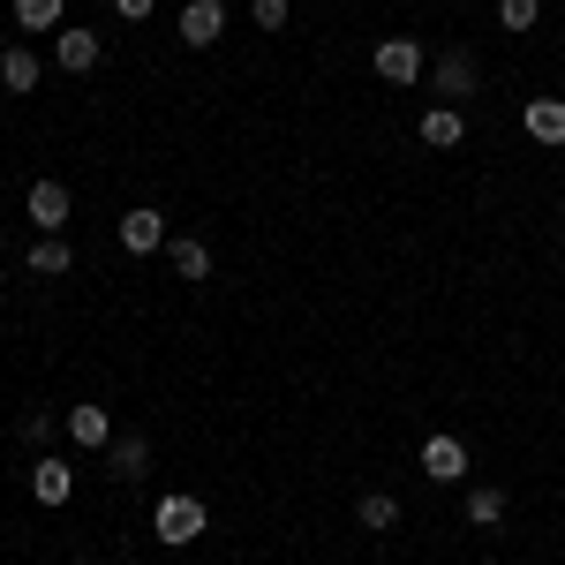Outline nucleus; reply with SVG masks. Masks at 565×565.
I'll list each match as a JSON object with an SVG mask.
<instances>
[{"label": "nucleus", "mask_w": 565, "mask_h": 565, "mask_svg": "<svg viewBox=\"0 0 565 565\" xmlns=\"http://www.w3.org/2000/svg\"><path fill=\"white\" fill-rule=\"evenodd\" d=\"M204 527H212V513H204V498H196V490H167V498H159V513H151V535H159L167 551L196 543Z\"/></svg>", "instance_id": "nucleus-1"}, {"label": "nucleus", "mask_w": 565, "mask_h": 565, "mask_svg": "<svg viewBox=\"0 0 565 565\" xmlns=\"http://www.w3.org/2000/svg\"><path fill=\"white\" fill-rule=\"evenodd\" d=\"M430 84H437V106H468V98H476V84H482L476 53H468V45H445V53L430 61Z\"/></svg>", "instance_id": "nucleus-2"}, {"label": "nucleus", "mask_w": 565, "mask_h": 565, "mask_svg": "<svg viewBox=\"0 0 565 565\" xmlns=\"http://www.w3.org/2000/svg\"><path fill=\"white\" fill-rule=\"evenodd\" d=\"M370 68H377L392 90H407V84L430 76V45H423V39H385L377 53H370Z\"/></svg>", "instance_id": "nucleus-3"}, {"label": "nucleus", "mask_w": 565, "mask_h": 565, "mask_svg": "<svg viewBox=\"0 0 565 565\" xmlns=\"http://www.w3.org/2000/svg\"><path fill=\"white\" fill-rule=\"evenodd\" d=\"M98 53H106V45H98V31H84V23H61V31H53V68H61V76H90Z\"/></svg>", "instance_id": "nucleus-4"}, {"label": "nucleus", "mask_w": 565, "mask_h": 565, "mask_svg": "<svg viewBox=\"0 0 565 565\" xmlns=\"http://www.w3.org/2000/svg\"><path fill=\"white\" fill-rule=\"evenodd\" d=\"M23 212H31V226H39V234H61V226H68V212H76V196H68V181H31Z\"/></svg>", "instance_id": "nucleus-5"}, {"label": "nucleus", "mask_w": 565, "mask_h": 565, "mask_svg": "<svg viewBox=\"0 0 565 565\" xmlns=\"http://www.w3.org/2000/svg\"><path fill=\"white\" fill-rule=\"evenodd\" d=\"M167 242H174V234H167V218L151 212V204H136V212H121V249H129V257H159Z\"/></svg>", "instance_id": "nucleus-6"}, {"label": "nucleus", "mask_w": 565, "mask_h": 565, "mask_svg": "<svg viewBox=\"0 0 565 565\" xmlns=\"http://www.w3.org/2000/svg\"><path fill=\"white\" fill-rule=\"evenodd\" d=\"M423 476L430 482H468V445H460V437H423Z\"/></svg>", "instance_id": "nucleus-7"}, {"label": "nucleus", "mask_w": 565, "mask_h": 565, "mask_svg": "<svg viewBox=\"0 0 565 565\" xmlns=\"http://www.w3.org/2000/svg\"><path fill=\"white\" fill-rule=\"evenodd\" d=\"M415 136H423L430 151H460V143H468V114H460V106H423Z\"/></svg>", "instance_id": "nucleus-8"}, {"label": "nucleus", "mask_w": 565, "mask_h": 565, "mask_svg": "<svg viewBox=\"0 0 565 565\" xmlns=\"http://www.w3.org/2000/svg\"><path fill=\"white\" fill-rule=\"evenodd\" d=\"M31 498H39V505H68V498H76V468L53 460V452H39V460H31Z\"/></svg>", "instance_id": "nucleus-9"}, {"label": "nucleus", "mask_w": 565, "mask_h": 565, "mask_svg": "<svg viewBox=\"0 0 565 565\" xmlns=\"http://www.w3.org/2000/svg\"><path fill=\"white\" fill-rule=\"evenodd\" d=\"M521 129L535 136V143H551V151H558V143H565V98H551V90H543V98H527V106H521Z\"/></svg>", "instance_id": "nucleus-10"}, {"label": "nucleus", "mask_w": 565, "mask_h": 565, "mask_svg": "<svg viewBox=\"0 0 565 565\" xmlns=\"http://www.w3.org/2000/svg\"><path fill=\"white\" fill-rule=\"evenodd\" d=\"M45 76V53H31V45H0V84L15 90V98H31Z\"/></svg>", "instance_id": "nucleus-11"}, {"label": "nucleus", "mask_w": 565, "mask_h": 565, "mask_svg": "<svg viewBox=\"0 0 565 565\" xmlns=\"http://www.w3.org/2000/svg\"><path fill=\"white\" fill-rule=\"evenodd\" d=\"M106 476H114V482H143V476H151V445L114 430V445H106Z\"/></svg>", "instance_id": "nucleus-12"}, {"label": "nucleus", "mask_w": 565, "mask_h": 565, "mask_svg": "<svg viewBox=\"0 0 565 565\" xmlns=\"http://www.w3.org/2000/svg\"><path fill=\"white\" fill-rule=\"evenodd\" d=\"M226 31V0H189L181 8V45H218Z\"/></svg>", "instance_id": "nucleus-13"}, {"label": "nucleus", "mask_w": 565, "mask_h": 565, "mask_svg": "<svg viewBox=\"0 0 565 565\" xmlns=\"http://www.w3.org/2000/svg\"><path fill=\"white\" fill-rule=\"evenodd\" d=\"M61 430L76 437L84 452H106V445H114V415H106V407H68V415H61Z\"/></svg>", "instance_id": "nucleus-14"}, {"label": "nucleus", "mask_w": 565, "mask_h": 565, "mask_svg": "<svg viewBox=\"0 0 565 565\" xmlns=\"http://www.w3.org/2000/svg\"><path fill=\"white\" fill-rule=\"evenodd\" d=\"M15 23H23V39H53L68 23V0H15Z\"/></svg>", "instance_id": "nucleus-15"}, {"label": "nucleus", "mask_w": 565, "mask_h": 565, "mask_svg": "<svg viewBox=\"0 0 565 565\" xmlns=\"http://www.w3.org/2000/svg\"><path fill=\"white\" fill-rule=\"evenodd\" d=\"M167 264H174L189 287H196V279H212V249H204L196 234H174V242H167Z\"/></svg>", "instance_id": "nucleus-16"}, {"label": "nucleus", "mask_w": 565, "mask_h": 565, "mask_svg": "<svg viewBox=\"0 0 565 565\" xmlns=\"http://www.w3.org/2000/svg\"><path fill=\"white\" fill-rule=\"evenodd\" d=\"M505 521V490L498 482H468V527H498Z\"/></svg>", "instance_id": "nucleus-17"}, {"label": "nucleus", "mask_w": 565, "mask_h": 565, "mask_svg": "<svg viewBox=\"0 0 565 565\" xmlns=\"http://www.w3.org/2000/svg\"><path fill=\"white\" fill-rule=\"evenodd\" d=\"M354 521H362V527H377V535H385V527H399V498H392V490H362V505H354Z\"/></svg>", "instance_id": "nucleus-18"}, {"label": "nucleus", "mask_w": 565, "mask_h": 565, "mask_svg": "<svg viewBox=\"0 0 565 565\" xmlns=\"http://www.w3.org/2000/svg\"><path fill=\"white\" fill-rule=\"evenodd\" d=\"M68 242H61V234H39V242H31V271H39V279H61V271H68Z\"/></svg>", "instance_id": "nucleus-19"}, {"label": "nucleus", "mask_w": 565, "mask_h": 565, "mask_svg": "<svg viewBox=\"0 0 565 565\" xmlns=\"http://www.w3.org/2000/svg\"><path fill=\"white\" fill-rule=\"evenodd\" d=\"M498 23L521 39V31H535V23H543V0H498Z\"/></svg>", "instance_id": "nucleus-20"}, {"label": "nucleus", "mask_w": 565, "mask_h": 565, "mask_svg": "<svg viewBox=\"0 0 565 565\" xmlns=\"http://www.w3.org/2000/svg\"><path fill=\"white\" fill-rule=\"evenodd\" d=\"M287 15H295V0H249V23L257 31H287Z\"/></svg>", "instance_id": "nucleus-21"}, {"label": "nucleus", "mask_w": 565, "mask_h": 565, "mask_svg": "<svg viewBox=\"0 0 565 565\" xmlns=\"http://www.w3.org/2000/svg\"><path fill=\"white\" fill-rule=\"evenodd\" d=\"M53 430H61V423H53L45 407H39V415H23V445H39V452H45V445H53Z\"/></svg>", "instance_id": "nucleus-22"}, {"label": "nucleus", "mask_w": 565, "mask_h": 565, "mask_svg": "<svg viewBox=\"0 0 565 565\" xmlns=\"http://www.w3.org/2000/svg\"><path fill=\"white\" fill-rule=\"evenodd\" d=\"M151 8H159V0H114V15H121V23H151Z\"/></svg>", "instance_id": "nucleus-23"}, {"label": "nucleus", "mask_w": 565, "mask_h": 565, "mask_svg": "<svg viewBox=\"0 0 565 565\" xmlns=\"http://www.w3.org/2000/svg\"><path fill=\"white\" fill-rule=\"evenodd\" d=\"M0 287H8V264H0Z\"/></svg>", "instance_id": "nucleus-24"}, {"label": "nucleus", "mask_w": 565, "mask_h": 565, "mask_svg": "<svg viewBox=\"0 0 565 565\" xmlns=\"http://www.w3.org/2000/svg\"><path fill=\"white\" fill-rule=\"evenodd\" d=\"M68 565H90V558H68Z\"/></svg>", "instance_id": "nucleus-25"}]
</instances>
